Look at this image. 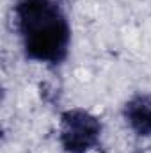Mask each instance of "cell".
<instances>
[{
  "label": "cell",
  "mask_w": 151,
  "mask_h": 153,
  "mask_svg": "<svg viewBox=\"0 0 151 153\" xmlns=\"http://www.w3.org/2000/svg\"><path fill=\"white\" fill-rule=\"evenodd\" d=\"M124 117L133 132L151 135V96H137L124 107Z\"/></svg>",
  "instance_id": "3957f363"
},
{
  "label": "cell",
  "mask_w": 151,
  "mask_h": 153,
  "mask_svg": "<svg viewBox=\"0 0 151 153\" xmlns=\"http://www.w3.org/2000/svg\"><path fill=\"white\" fill-rule=\"evenodd\" d=\"M101 123L93 114L73 109L61 116V144L68 153H87L100 143Z\"/></svg>",
  "instance_id": "7a4b0ae2"
},
{
  "label": "cell",
  "mask_w": 151,
  "mask_h": 153,
  "mask_svg": "<svg viewBox=\"0 0 151 153\" xmlns=\"http://www.w3.org/2000/svg\"><path fill=\"white\" fill-rule=\"evenodd\" d=\"M14 16L29 59L46 64H59L66 59L71 30L57 2L18 0Z\"/></svg>",
  "instance_id": "6da1fadb"
}]
</instances>
